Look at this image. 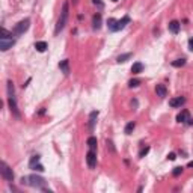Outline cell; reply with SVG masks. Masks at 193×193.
<instances>
[{
	"label": "cell",
	"instance_id": "44dd1931",
	"mask_svg": "<svg viewBox=\"0 0 193 193\" xmlns=\"http://www.w3.org/2000/svg\"><path fill=\"white\" fill-rule=\"evenodd\" d=\"M134 127H136V124H134V122H128V124L125 125V134H131V133H133V130H134Z\"/></svg>",
	"mask_w": 193,
	"mask_h": 193
},
{
	"label": "cell",
	"instance_id": "6da1fadb",
	"mask_svg": "<svg viewBox=\"0 0 193 193\" xmlns=\"http://www.w3.org/2000/svg\"><path fill=\"white\" fill-rule=\"evenodd\" d=\"M68 15H69V5H68V2H65L62 5V12H61V17H59V20H57V24H56V29H55L56 35L61 30H63L65 24L68 23Z\"/></svg>",
	"mask_w": 193,
	"mask_h": 193
},
{
	"label": "cell",
	"instance_id": "d4e9b609",
	"mask_svg": "<svg viewBox=\"0 0 193 193\" xmlns=\"http://www.w3.org/2000/svg\"><path fill=\"white\" fill-rule=\"evenodd\" d=\"M30 169L36 170V172H44V166L39 164V163H36V164H33V166H30Z\"/></svg>",
	"mask_w": 193,
	"mask_h": 193
},
{
	"label": "cell",
	"instance_id": "7402d4cb",
	"mask_svg": "<svg viewBox=\"0 0 193 193\" xmlns=\"http://www.w3.org/2000/svg\"><path fill=\"white\" fill-rule=\"evenodd\" d=\"M186 65V59L183 57V59H176V61H174L172 62V67H175V68H181V67H184Z\"/></svg>",
	"mask_w": 193,
	"mask_h": 193
},
{
	"label": "cell",
	"instance_id": "30bf717a",
	"mask_svg": "<svg viewBox=\"0 0 193 193\" xmlns=\"http://www.w3.org/2000/svg\"><path fill=\"white\" fill-rule=\"evenodd\" d=\"M128 23H130V17H128V15L122 17V20H118V21H116V32H118V30H122Z\"/></svg>",
	"mask_w": 193,
	"mask_h": 193
},
{
	"label": "cell",
	"instance_id": "484cf974",
	"mask_svg": "<svg viewBox=\"0 0 193 193\" xmlns=\"http://www.w3.org/2000/svg\"><path fill=\"white\" fill-rule=\"evenodd\" d=\"M181 174H183V168H181V166H176V168H174V170H172V175H174V176H180Z\"/></svg>",
	"mask_w": 193,
	"mask_h": 193
},
{
	"label": "cell",
	"instance_id": "4dcf8cb0",
	"mask_svg": "<svg viewBox=\"0 0 193 193\" xmlns=\"http://www.w3.org/2000/svg\"><path fill=\"white\" fill-rule=\"evenodd\" d=\"M168 158L170 160V162H174V160L176 158V154H175V152H170V154L168 155Z\"/></svg>",
	"mask_w": 193,
	"mask_h": 193
},
{
	"label": "cell",
	"instance_id": "8fae6325",
	"mask_svg": "<svg viewBox=\"0 0 193 193\" xmlns=\"http://www.w3.org/2000/svg\"><path fill=\"white\" fill-rule=\"evenodd\" d=\"M184 103H186V98H184V96H176V98L169 100V104L172 106V107H181Z\"/></svg>",
	"mask_w": 193,
	"mask_h": 193
},
{
	"label": "cell",
	"instance_id": "ba28073f",
	"mask_svg": "<svg viewBox=\"0 0 193 193\" xmlns=\"http://www.w3.org/2000/svg\"><path fill=\"white\" fill-rule=\"evenodd\" d=\"M98 115H100V112H98V110H94V112H91V115H89V122H88L89 131H94V128H95V124H96V118H98Z\"/></svg>",
	"mask_w": 193,
	"mask_h": 193
},
{
	"label": "cell",
	"instance_id": "603a6c76",
	"mask_svg": "<svg viewBox=\"0 0 193 193\" xmlns=\"http://www.w3.org/2000/svg\"><path fill=\"white\" fill-rule=\"evenodd\" d=\"M140 83H142V82H140L139 79H131L130 82H128V88H137Z\"/></svg>",
	"mask_w": 193,
	"mask_h": 193
},
{
	"label": "cell",
	"instance_id": "f546056e",
	"mask_svg": "<svg viewBox=\"0 0 193 193\" xmlns=\"http://www.w3.org/2000/svg\"><path fill=\"white\" fill-rule=\"evenodd\" d=\"M94 5H96L98 8H103V6H104V3L101 2V0H94Z\"/></svg>",
	"mask_w": 193,
	"mask_h": 193
},
{
	"label": "cell",
	"instance_id": "ffe728a7",
	"mask_svg": "<svg viewBox=\"0 0 193 193\" xmlns=\"http://www.w3.org/2000/svg\"><path fill=\"white\" fill-rule=\"evenodd\" d=\"M116 21L118 20H115V18H109V20H107V27H109L110 32H116Z\"/></svg>",
	"mask_w": 193,
	"mask_h": 193
},
{
	"label": "cell",
	"instance_id": "e0dca14e",
	"mask_svg": "<svg viewBox=\"0 0 193 193\" xmlns=\"http://www.w3.org/2000/svg\"><path fill=\"white\" fill-rule=\"evenodd\" d=\"M88 146H89V149H96V145H98V140H96V137L95 136H91V137H88Z\"/></svg>",
	"mask_w": 193,
	"mask_h": 193
},
{
	"label": "cell",
	"instance_id": "d6986e66",
	"mask_svg": "<svg viewBox=\"0 0 193 193\" xmlns=\"http://www.w3.org/2000/svg\"><path fill=\"white\" fill-rule=\"evenodd\" d=\"M131 56H133V53H124V55H121V56L116 57V62H118V63H124V62H127Z\"/></svg>",
	"mask_w": 193,
	"mask_h": 193
},
{
	"label": "cell",
	"instance_id": "7c38bea8",
	"mask_svg": "<svg viewBox=\"0 0 193 193\" xmlns=\"http://www.w3.org/2000/svg\"><path fill=\"white\" fill-rule=\"evenodd\" d=\"M101 20H103V17H101L100 12L95 14L94 17H92V27H94L95 30H98V29L101 27Z\"/></svg>",
	"mask_w": 193,
	"mask_h": 193
},
{
	"label": "cell",
	"instance_id": "9c48e42d",
	"mask_svg": "<svg viewBox=\"0 0 193 193\" xmlns=\"http://www.w3.org/2000/svg\"><path fill=\"white\" fill-rule=\"evenodd\" d=\"M59 68H61V71L65 74V76H68V74L71 73V69H69V61H68V59H63V61L59 62Z\"/></svg>",
	"mask_w": 193,
	"mask_h": 193
},
{
	"label": "cell",
	"instance_id": "1f68e13d",
	"mask_svg": "<svg viewBox=\"0 0 193 193\" xmlns=\"http://www.w3.org/2000/svg\"><path fill=\"white\" fill-rule=\"evenodd\" d=\"M189 50H190V51H193V38H190V39H189Z\"/></svg>",
	"mask_w": 193,
	"mask_h": 193
},
{
	"label": "cell",
	"instance_id": "4316f807",
	"mask_svg": "<svg viewBox=\"0 0 193 193\" xmlns=\"http://www.w3.org/2000/svg\"><path fill=\"white\" fill-rule=\"evenodd\" d=\"M106 145H107V149H109L110 152H115V151H116L115 146H113V142H112V140H106Z\"/></svg>",
	"mask_w": 193,
	"mask_h": 193
},
{
	"label": "cell",
	"instance_id": "3957f363",
	"mask_svg": "<svg viewBox=\"0 0 193 193\" xmlns=\"http://www.w3.org/2000/svg\"><path fill=\"white\" fill-rule=\"evenodd\" d=\"M29 27H30V20L29 18H24V20H21L20 23L15 24L12 33H14V36H20V35L26 33V32L29 30Z\"/></svg>",
	"mask_w": 193,
	"mask_h": 193
},
{
	"label": "cell",
	"instance_id": "2e32d148",
	"mask_svg": "<svg viewBox=\"0 0 193 193\" xmlns=\"http://www.w3.org/2000/svg\"><path fill=\"white\" fill-rule=\"evenodd\" d=\"M35 48H36V51H39V53H44L47 48H48V45H47V42L45 41H38L35 44Z\"/></svg>",
	"mask_w": 193,
	"mask_h": 193
},
{
	"label": "cell",
	"instance_id": "83f0119b",
	"mask_svg": "<svg viewBox=\"0 0 193 193\" xmlns=\"http://www.w3.org/2000/svg\"><path fill=\"white\" fill-rule=\"evenodd\" d=\"M148 152H149V146H145V148L140 149V152H139V157H145Z\"/></svg>",
	"mask_w": 193,
	"mask_h": 193
},
{
	"label": "cell",
	"instance_id": "5b68a950",
	"mask_svg": "<svg viewBox=\"0 0 193 193\" xmlns=\"http://www.w3.org/2000/svg\"><path fill=\"white\" fill-rule=\"evenodd\" d=\"M8 104H9V109H11V113L14 115V118L20 119L21 113L18 110V106H17V101H15V96H8Z\"/></svg>",
	"mask_w": 193,
	"mask_h": 193
},
{
	"label": "cell",
	"instance_id": "5bb4252c",
	"mask_svg": "<svg viewBox=\"0 0 193 193\" xmlns=\"http://www.w3.org/2000/svg\"><path fill=\"white\" fill-rule=\"evenodd\" d=\"M155 92H157V95L160 98H164V96L168 95V89H166L164 85H157V86H155Z\"/></svg>",
	"mask_w": 193,
	"mask_h": 193
},
{
	"label": "cell",
	"instance_id": "e575fe53",
	"mask_svg": "<svg viewBox=\"0 0 193 193\" xmlns=\"http://www.w3.org/2000/svg\"><path fill=\"white\" fill-rule=\"evenodd\" d=\"M74 2H76V0H74Z\"/></svg>",
	"mask_w": 193,
	"mask_h": 193
},
{
	"label": "cell",
	"instance_id": "d6a6232c",
	"mask_svg": "<svg viewBox=\"0 0 193 193\" xmlns=\"http://www.w3.org/2000/svg\"><path fill=\"white\" fill-rule=\"evenodd\" d=\"M187 166H189V168H193V162H189V164H187Z\"/></svg>",
	"mask_w": 193,
	"mask_h": 193
},
{
	"label": "cell",
	"instance_id": "f1b7e54d",
	"mask_svg": "<svg viewBox=\"0 0 193 193\" xmlns=\"http://www.w3.org/2000/svg\"><path fill=\"white\" fill-rule=\"evenodd\" d=\"M21 184H26V186H29V176H21V181H20Z\"/></svg>",
	"mask_w": 193,
	"mask_h": 193
},
{
	"label": "cell",
	"instance_id": "cb8c5ba5",
	"mask_svg": "<svg viewBox=\"0 0 193 193\" xmlns=\"http://www.w3.org/2000/svg\"><path fill=\"white\" fill-rule=\"evenodd\" d=\"M39 160H41V157H39L38 154L32 155V158H30V162H29V168H30V166H33V164H36V163H39Z\"/></svg>",
	"mask_w": 193,
	"mask_h": 193
},
{
	"label": "cell",
	"instance_id": "277c9868",
	"mask_svg": "<svg viewBox=\"0 0 193 193\" xmlns=\"http://www.w3.org/2000/svg\"><path fill=\"white\" fill-rule=\"evenodd\" d=\"M0 172H2V178L5 181H8V183H12L14 181V172H12V169L6 164V162L0 163Z\"/></svg>",
	"mask_w": 193,
	"mask_h": 193
},
{
	"label": "cell",
	"instance_id": "4fadbf2b",
	"mask_svg": "<svg viewBox=\"0 0 193 193\" xmlns=\"http://www.w3.org/2000/svg\"><path fill=\"white\" fill-rule=\"evenodd\" d=\"M168 29H169L170 33H175V35H176V33L180 32V23H178L176 20H172V21L168 24Z\"/></svg>",
	"mask_w": 193,
	"mask_h": 193
},
{
	"label": "cell",
	"instance_id": "836d02e7",
	"mask_svg": "<svg viewBox=\"0 0 193 193\" xmlns=\"http://www.w3.org/2000/svg\"><path fill=\"white\" fill-rule=\"evenodd\" d=\"M112 2H118V0H112Z\"/></svg>",
	"mask_w": 193,
	"mask_h": 193
},
{
	"label": "cell",
	"instance_id": "52a82bcc",
	"mask_svg": "<svg viewBox=\"0 0 193 193\" xmlns=\"http://www.w3.org/2000/svg\"><path fill=\"white\" fill-rule=\"evenodd\" d=\"M14 44H15L14 38H0V50L2 51H6L9 48H12Z\"/></svg>",
	"mask_w": 193,
	"mask_h": 193
},
{
	"label": "cell",
	"instance_id": "7a4b0ae2",
	"mask_svg": "<svg viewBox=\"0 0 193 193\" xmlns=\"http://www.w3.org/2000/svg\"><path fill=\"white\" fill-rule=\"evenodd\" d=\"M29 186L30 187H35L38 190H45L47 189V181L42 178L39 175H29Z\"/></svg>",
	"mask_w": 193,
	"mask_h": 193
},
{
	"label": "cell",
	"instance_id": "9a60e30c",
	"mask_svg": "<svg viewBox=\"0 0 193 193\" xmlns=\"http://www.w3.org/2000/svg\"><path fill=\"white\" fill-rule=\"evenodd\" d=\"M189 110H181L180 112V113L178 115H176V121H178V122H187V119H189Z\"/></svg>",
	"mask_w": 193,
	"mask_h": 193
},
{
	"label": "cell",
	"instance_id": "ac0fdd59",
	"mask_svg": "<svg viewBox=\"0 0 193 193\" xmlns=\"http://www.w3.org/2000/svg\"><path fill=\"white\" fill-rule=\"evenodd\" d=\"M142 71H143V63L142 62L133 63V67H131V73L133 74H139V73H142Z\"/></svg>",
	"mask_w": 193,
	"mask_h": 193
},
{
	"label": "cell",
	"instance_id": "8992f818",
	"mask_svg": "<svg viewBox=\"0 0 193 193\" xmlns=\"http://www.w3.org/2000/svg\"><path fill=\"white\" fill-rule=\"evenodd\" d=\"M86 163L89 166V169H95V166H96V152L94 151V149H89V151H88Z\"/></svg>",
	"mask_w": 193,
	"mask_h": 193
}]
</instances>
